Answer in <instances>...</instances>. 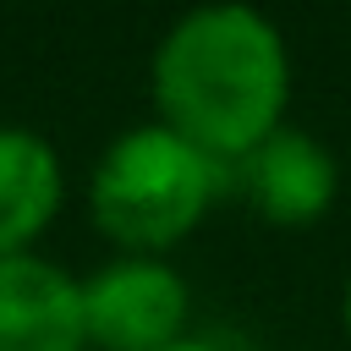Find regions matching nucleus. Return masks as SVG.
Returning <instances> with one entry per match:
<instances>
[{"label": "nucleus", "instance_id": "obj_1", "mask_svg": "<svg viewBox=\"0 0 351 351\" xmlns=\"http://www.w3.org/2000/svg\"><path fill=\"white\" fill-rule=\"evenodd\" d=\"M154 104L170 132L236 165L285 126L291 49L252 5H192L154 44Z\"/></svg>", "mask_w": 351, "mask_h": 351}, {"label": "nucleus", "instance_id": "obj_2", "mask_svg": "<svg viewBox=\"0 0 351 351\" xmlns=\"http://www.w3.org/2000/svg\"><path fill=\"white\" fill-rule=\"evenodd\" d=\"M225 186H230V170L214 154L170 132L165 121H143V126H126L99 154L88 181V208L121 252L159 258L165 247H176L203 225V214Z\"/></svg>", "mask_w": 351, "mask_h": 351}, {"label": "nucleus", "instance_id": "obj_3", "mask_svg": "<svg viewBox=\"0 0 351 351\" xmlns=\"http://www.w3.org/2000/svg\"><path fill=\"white\" fill-rule=\"evenodd\" d=\"M192 291L148 252H115L82 280V329L99 351H159L186 335Z\"/></svg>", "mask_w": 351, "mask_h": 351}, {"label": "nucleus", "instance_id": "obj_4", "mask_svg": "<svg viewBox=\"0 0 351 351\" xmlns=\"http://www.w3.org/2000/svg\"><path fill=\"white\" fill-rule=\"evenodd\" d=\"M241 197L269 219V225H313L340 192V165L335 154L302 132V126H274L258 148H247L236 165H225Z\"/></svg>", "mask_w": 351, "mask_h": 351}, {"label": "nucleus", "instance_id": "obj_5", "mask_svg": "<svg viewBox=\"0 0 351 351\" xmlns=\"http://www.w3.org/2000/svg\"><path fill=\"white\" fill-rule=\"evenodd\" d=\"M82 280L44 252L0 258V351H82Z\"/></svg>", "mask_w": 351, "mask_h": 351}, {"label": "nucleus", "instance_id": "obj_6", "mask_svg": "<svg viewBox=\"0 0 351 351\" xmlns=\"http://www.w3.org/2000/svg\"><path fill=\"white\" fill-rule=\"evenodd\" d=\"M60 197L66 170L55 143L22 121H0V258L33 252V241L55 225Z\"/></svg>", "mask_w": 351, "mask_h": 351}, {"label": "nucleus", "instance_id": "obj_7", "mask_svg": "<svg viewBox=\"0 0 351 351\" xmlns=\"http://www.w3.org/2000/svg\"><path fill=\"white\" fill-rule=\"evenodd\" d=\"M159 351H219V346H214V340H203V335H181V340L159 346Z\"/></svg>", "mask_w": 351, "mask_h": 351}, {"label": "nucleus", "instance_id": "obj_8", "mask_svg": "<svg viewBox=\"0 0 351 351\" xmlns=\"http://www.w3.org/2000/svg\"><path fill=\"white\" fill-rule=\"evenodd\" d=\"M340 318H346V335H351V285H346V307H340Z\"/></svg>", "mask_w": 351, "mask_h": 351}]
</instances>
